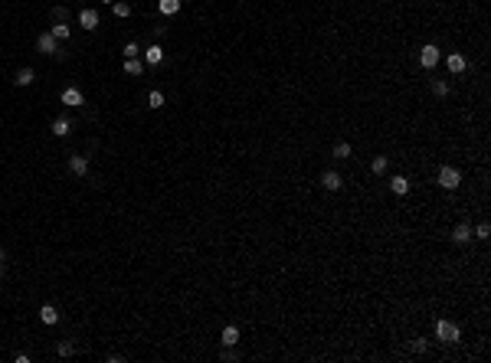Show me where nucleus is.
<instances>
[{
    "label": "nucleus",
    "mask_w": 491,
    "mask_h": 363,
    "mask_svg": "<svg viewBox=\"0 0 491 363\" xmlns=\"http://www.w3.org/2000/svg\"><path fill=\"white\" fill-rule=\"evenodd\" d=\"M387 164H390L387 157H374V164H370V167H374V174H383V170H387Z\"/></svg>",
    "instance_id": "393cba45"
},
{
    "label": "nucleus",
    "mask_w": 491,
    "mask_h": 363,
    "mask_svg": "<svg viewBox=\"0 0 491 363\" xmlns=\"http://www.w3.org/2000/svg\"><path fill=\"white\" fill-rule=\"evenodd\" d=\"M439 59H442V53H439V46H432V43H426V46L419 49V66H422V69L439 66Z\"/></svg>",
    "instance_id": "f03ea898"
},
{
    "label": "nucleus",
    "mask_w": 491,
    "mask_h": 363,
    "mask_svg": "<svg viewBox=\"0 0 491 363\" xmlns=\"http://www.w3.org/2000/svg\"><path fill=\"white\" fill-rule=\"evenodd\" d=\"M144 63H148V66H161V63H164V49L157 46V43L144 49Z\"/></svg>",
    "instance_id": "9d476101"
},
{
    "label": "nucleus",
    "mask_w": 491,
    "mask_h": 363,
    "mask_svg": "<svg viewBox=\"0 0 491 363\" xmlns=\"http://www.w3.org/2000/svg\"><path fill=\"white\" fill-rule=\"evenodd\" d=\"M111 10H115V16H121V20L131 16V7H128V3H111Z\"/></svg>",
    "instance_id": "412c9836"
},
{
    "label": "nucleus",
    "mask_w": 491,
    "mask_h": 363,
    "mask_svg": "<svg viewBox=\"0 0 491 363\" xmlns=\"http://www.w3.org/2000/svg\"><path fill=\"white\" fill-rule=\"evenodd\" d=\"M439 183H442L445 190H455V187L462 183V174L455 170V167H449V164H445L442 170H439Z\"/></svg>",
    "instance_id": "7ed1b4c3"
},
{
    "label": "nucleus",
    "mask_w": 491,
    "mask_h": 363,
    "mask_svg": "<svg viewBox=\"0 0 491 363\" xmlns=\"http://www.w3.org/2000/svg\"><path fill=\"white\" fill-rule=\"evenodd\" d=\"M219 344H223V347H236V344H239V331H236V327H226L223 337H219Z\"/></svg>",
    "instance_id": "2eb2a0df"
},
{
    "label": "nucleus",
    "mask_w": 491,
    "mask_h": 363,
    "mask_svg": "<svg viewBox=\"0 0 491 363\" xmlns=\"http://www.w3.org/2000/svg\"><path fill=\"white\" fill-rule=\"evenodd\" d=\"M488 232H491V226H488V222H478V229H475V239H488Z\"/></svg>",
    "instance_id": "a878e982"
},
{
    "label": "nucleus",
    "mask_w": 491,
    "mask_h": 363,
    "mask_svg": "<svg viewBox=\"0 0 491 363\" xmlns=\"http://www.w3.org/2000/svg\"><path fill=\"white\" fill-rule=\"evenodd\" d=\"M125 72L128 75H141V72H144V59H138V56L125 59Z\"/></svg>",
    "instance_id": "ddd939ff"
},
{
    "label": "nucleus",
    "mask_w": 491,
    "mask_h": 363,
    "mask_svg": "<svg viewBox=\"0 0 491 363\" xmlns=\"http://www.w3.org/2000/svg\"><path fill=\"white\" fill-rule=\"evenodd\" d=\"M157 10H161L164 16H174L180 10V0H161V3H157Z\"/></svg>",
    "instance_id": "f3484780"
},
{
    "label": "nucleus",
    "mask_w": 491,
    "mask_h": 363,
    "mask_svg": "<svg viewBox=\"0 0 491 363\" xmlns=\"http://www.w3.org/2000/svg\"><path fill=\"white\" fill-rule=\"evenodd\" d=\"M436 337L442 340V344H459L462 331H459V324H452V321H439L436 324Z\"/></svg>",
    "instance_id": "f257e3e1"
},
{
    "label": "nucleus",
    "mask_w": 491,
    "mask_h": 363,
    "mask_svg": "<svg viewBox=\"0 0 491 363\" xmlns=\"http://www.w3.org/2000/svg\"><path fill=\"white\" fill-rule=\"evenodd\" d=\"M409 347H413V354H426V347H429V344H426V340H413V344H409Z\"/></svg>",
    "instance_id": "cd10ccee"
},
{
    "label": "nucleus",
    "mask_w": 491,
    "mask_h": 363,
    "mask_svg": "<svg viewBox=\"0 0 491 363\" xmlns=\"http://www.w3.org/2000/svg\"><path fill=\"white\" fill-rule=\"evenodd\" d=\"M452 242H459V245L472 242V226H468V222H459V226L452 229Z\"/></svg>",
    "instance_id": "423d86ee"
},
{
    "label": "nucleus",
    "mask_w": 491,
    "mask_h": 363,
    "mask_svg": "<svg viewBox=\"0 0 491 363\" xmlns=\"http://www.w3.org/2000/svg\"><path fill=\"white\" fill-rule=\"evenodd\" d=\"M79 26H82V30H95V26H98V10H82V13H79Z\"/></svg>",
    "instance_id": "0eeeda50"
},
{
    "label": "nucleus",
    "mask_w": 491,
    "mask_h": 363,
    "mask_svg": "<svg viewBox=\"0 0 491 363\" xmlns=\"http://www.w3.org/2000/svg\"><path fill=\"white\" fill-rule=\"evenodd\" d=\"M69 170H72V174H79V177L89 174V157H82V154H72V157H69Z\"/></svg>",
    "instance_id": "1a4fd4ad"
},
{
    "label": "nucleus",
    "mask_w": 491,
    "mask_h": 363,
    "mask_svg": "<svg viewBox=\"0 0 491 363\" xmlns=\"http://www.w3.org/2000/svg\"><path fill=\"white\" fill-rule=\"evenodd\" d=\"M72 354V344L69 340H63V344H59V357H69Z\"/></svg>",
    "instance_id": "c85d7f7f"
},
{
    "label": "nucleus",
    "mask_w": 491,
    "mask_h": 363,
    "mask_svg": "<svg viewBox=\"0 0 491 363\" xmlns=\"http://www.w3.org/2000/svg\"><path fill=\"white\" fill-rule=\"evenodd\" d=\"M33 79H36V72H33L30 66H26V69H20V72H16V75H13V82H16V85H20V88H23V85H30Z\"/></svg>",
    "instance_id": "4468645a"
},
{
    "label": "nucleus",
    "mask_w": 491,
    "mask_h": 363,
    "mask_svg": "<svg viewBox=\"0 0 491 363\" xmlns=\"http://www.w3.org/2000/svg\"><path fill=\"white\" fill-rule=\"evenodd\" d=\"M36 46H39V53H43V56H53V53H59V40H56L53 33H39Z\"/></svg>",
    "instance_id": "20e7f679"
},
{
    "label": "nucleus",
    "mask_w": 491,
    "mask_h": 363,
    "mask_svg": "<svg viewBox=\"0 0 491 363\" xmlns=\"http://www.w3.org/2000/svg\"><path fill=\"white\" fill-rule=\"evenodd\" d=\"M39 321L43 324H56L59 321V311H56L53 304H43V308H39Z\"/></svg>",
    "instance_id": "f8f14e48"
},
{
    "label": "nucleus",
    "mask_w": 491,
    "mask_h": 363,
    "mask_svg": "<svg viewBox=\"0 0 491 363\" xmlns=\"http://www.w3.org/2000/svg\"><path fill=\"white\" fill-rule=\"evenodd\" d=\"M56 36V40H69V23H56L53 30H49Z\"/></svg>",
    "instance_id": "6ab92c4d"
},
{
    "label": "nucleus",
    "mask_w": 491,
    "mask_h": 363,
    "mask_svg": "<svg viewBox=\"0 0 491 363\" xmlns=\"http://www.w3.org/2000/svg\"><path fill=\"white\" fill-rule=\"evenodd\" d=\"M105 3H111V0H105Z\"/></svg>",
    "instance_id": "7c9ffc66"
},
{
    "label": "nucleus",
    "mask_w": 491,
    "mask_h": 363,
    "mask_svg": "<svg viewBox=\"0 0 491 363\" xmlns=\"http://www.w3.org/2000/svg\"><path fill=\"white\" fill-rule=\"evenodd\" d=\"M432 92L439 95V98H442V95H449V82H442V79H436L432 82Z\"/></svg>",
    "instance_id": "4be33fe9"
},
{
    "label": "nucleus",
    "mask_w": 491,
    "mask_h": 363,
    "mask_svg": "<svg viewBox=\"0 0 491 363\" xmlns=\"http://www.w3.org/2000/svg\"><path fill=\"white\" fill-rule=\"evenodd\" d=\"M148 105H151V108H161V105H164V95L157 92V88H154V92L148 95Z\"/></svg>",
    "instance_id": "5701e85b"
},
{
    "label": "nucleus",
    "mask_w": 491,
    "mask_h": 363,
    "mask_svg": "<svg viewBox=\"0 0 491 363\" xmlns=\"http://www.w3.org/2000/svg\"><path fill=\"white\" fill-rule=\"evenodd\" d=\"M3 272H7V265H3V255H0V278H3Z\"/></svg>",
    "instance_id": "c756f323"
},
{
    "label": "nucleus",
    "mask_w": 491,
    "mask_h": 363,
    "mask_svg": "<svg viewBox=\"0 0 491 363\" xmlns=\"http://www.w3.org/2000/svg\"><path fill=\"white\" fill-rule=\"evenodd\" d=\"M121 53H125V59H131V56H141V46H138V43L131 40V43H128L125 49H121Z\"/></svg>",
    "instance_id": "b1692460"
},
{
    "label": "nucleus",
    "mask_w": 491,
    "mask_h": 363,
    "mask_svg": "<svg viewBox=\"0 0 491 363\" xmlns=\"http://www.w3.org/2000/svg\"><path fill=\"white\" fill-rule=\"evenodd\" d=\"M82 102H86V98H82L79 88H66V92H63V105H69V108H79Z\"/></svg>",
    "instance_id": "9b49d317"
},
{
    "label": "nucleus",
    "mask_w": 491,
    "mask_h": 363,
    "mask_svg": "<svg viewBox=\"0 0 491 363\" xmlns=\"http://www.w3.org/2000/svg\"><path fill=\"white\" fill-rule=\"evenodd\" d=\"M390 187H393V193H396V197H403L406 190H409V180H406L403 174H396V177L390 180Z\"/></svg>",
    "instance_id": "dca6fc26"
},
{
    "label": "nucleus",
    "mask_w": 491,
    "mask_h": 363,
    "mask_svg": "<svg viewBox=\"0 0 491 363\" xmlns=\"http://www.w3.org/2000/svg\"><path fill=\"white\" fill-rule=\"evenodd\" d=\"M69 128H72L69 118H56V121H53V135H56V138H66V135H69Z\"/></svg>",
    "instance_id": "a211bd4d"
},
{
    "label": "nucleus",
    "mask_w": 491,
    "mask_h": 363,
    "mask_svg": "<svg viewBox=\"0 0 491 363\" xmlns=\"http://www.w3.org/2000/svg\"><path fill=\"white\" fill-rule=\"evenodd\" d=\"M53 16H56V23H66V16H69V10H66V7H56V10H53Z\"/></svg>",
    "instance_id": "bb28decb"
},
{
    "label": "nucleus",
    "mask_w": 491,
    "mask_h": 363,
    "mask_svg": "<svg viewBox=\"0 0 491 363\" xmlns=\"http://www.w3.org/2000/svg\"><path fill=\"white\" fill-rule=\"evenodd\" d=\"M341 174H337V170H327V174L324 177H321V187H324V190H331V193H337V190H341Z\"/></svg>",
    "instance_id": "39448f33"
},
{
    "label": "nucleus",
    "mask_w": 491,
    "mask_h": 363,
    "mask_svg": "<svg viewBox=\"0 0 491 363\" xmlns=\"http://www.w3.org/2000/svg\"><path fill=\"white\" fill-rule=\"evenodd\" d=\"M334 157H351V144H347V141L334 144Z\"/></svg>",
    "instance_id": "aec40b11"
},
{
    "label": "nucleus",
    "mask_w": 491,
    "mask_h": 363,
    "mask_svg": "<svg viewBox=\"0 0 491 363\" xmlns=\"http://www.w3.org/2000/svg\"><path fill=\"white\" fill-rule=\"evenodd\" d=\"M445 66H449V72H455V75H459V72H465V56H459V53H449L445 56Z\"/></svg>",
    "instance_id": "6e6552de"
}]
</instances>
